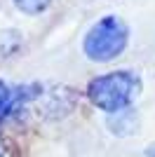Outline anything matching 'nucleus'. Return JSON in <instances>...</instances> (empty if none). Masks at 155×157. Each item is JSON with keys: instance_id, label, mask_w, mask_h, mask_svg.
<instances>
[{"instance_id": "obj_1", "label": "nucleus", "mask_w": 155, "mask_h": 157, "mask_svg": "<svg viewBox=\"0 0 155 157\" xmlns=\"http://www.w3.org/2000/svg\"><path fill=\"white\" fill-rule=\"evenodd\" d=\"M141 92V80L132 71H113L106 75H99L87 85V96L99 110L115 115L120 110H127L134 103V98Z\"/></svg>"}, {"instance_id": "obj_2", "label": "nucleus", "mask_w": 155, "mask_h": 157, "mask_svg": "<svg viewBox=\"0 0 155 157\" xmlns=\"http://www.w3.org/2000/svg\"><path fill=\"white\" fill-rule=\"evenodd\" d=\"M129 42V28L122 19L117 17H101L94 26L87 31L82 40V49L87 54V59L106 63V61L117 59L125 52V47Z\"/></svg>"}, {"instance_id": "obj_3", "label": "nucleus", "mask_w": 155, "mask_h": 157, "mask_svg": "<svg viewBox=\"0 0 155 157\" xmlns=\"http://www.w3.org/2000/svg\"><path fill=\"white\" fill-rule=\"evenodd\" d=\"M108 129L115 134V136H127V134H136L139 129V115H136L132 108L127 110H120L115 115H110L108 120Z\"/></svg>"}, {"instance_id": "obj_4", "label": "nucleus", "mask_w": 155, "mask_h": 157, "mask_svg": "<svg viewBox=\"0 0 155 157\" xmlns=\"http://www.w3.org/2000/svg\"><path fill=\"white\" fill-rule=\"evenodd\" d=\"M17 108V92H12L10 87L0 80V120L10 115V113Z\"/></svg>"}, {"instance_id": "obj_5", "label": "nucleus", "mask_w": 155, "mask_h": 157, "mask_svg": "<svg viewBox=\"0 0 155 157\" xmlns=\"http://www.w3.org/2000/svg\"><path fill=\"white\" fill-rule=\"evenodd\" d=\"M50 2L52 0H14V7L24 14H40L50 7Z\"/></svg>"}, {"instance_id": "obj_6", "label": "nucleus", "mask_w": 155, "mask_h": 157, "mask_svg": "<svg viewBox=\"0 0 155 157\" xmlns=\"http://www.w3.org/2000/svg\"><path fill=\"white\" fill-rule=\"evenodd\" d=\"M146 157H155V143H153V145H150L148 150H146Z\"/></svg>"}, {"instance_id": "obj_7", "label": "nucleus", "mask_w": 155, "mask_h": 157, "mask_svg": "<svg viewBox=\"0 0 155 157\" xmlns=\"http://www.w3.org/2000/svg\"><path fill=\"white\" fill-rule=\"evenodd\" d=\"M0 157H5V143H2V138H0Z\"/></svg>"}]
</instances>
